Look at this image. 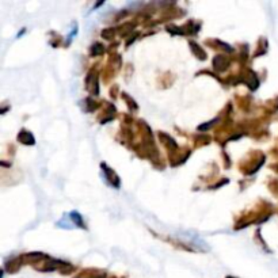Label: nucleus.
Wrapping results in <instances>:
<instances>
[{
  "label": "nucleus",
  "mask_w": 278,
  "mask_h": 278,
  "mask_svg": "<svg viewBox=\"0 0 278 278\" xmlns=\"http://www.w3.org/2000/svg\"><path fill=\"white\" fill-rule=\"evenodd\" d=\"M19 139L26 144H34V137L33 136H30L29 133H23V135L19 136Z\"/></svg>",
  "instance_id": "1"
}]
</instances>
